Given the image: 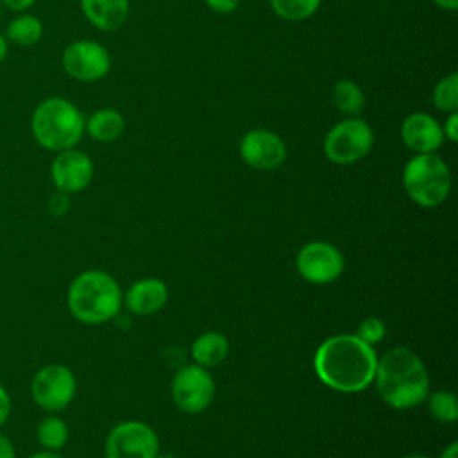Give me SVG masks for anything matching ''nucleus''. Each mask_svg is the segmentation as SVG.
Here are the masks:
<instances>
[{
  "label": "nucleus",
  "instance_id": "f257e3e1",
  "mask_svg": "<svg viewBox=\"0 0 458 458\" xmlns=\"http://www.w3.org/2000/svg\"><path fill=\"white\" fill-rule=\"evenodd\" d=\"M377 356L372 345L356 335H336L320 344L315 352L313 367L318 379L344 394L365 390L376 374Z\"/></svg>",
  "mask_w": 458,
  "mask_h": 458
},
{
  "label": "nucleus",
  "instance_id": "6ab92c4d",
  "mask_svg": "<svg viewBox=\"0 0 458 458\" xmlns=\"http://www.w3.org/2000/svg\"><path fill=\"white\" fill-rule=\"evenodd\" d=\"M229 354V342L218 331H208L191 344V356L197 365L208 369L222 363Z\"/></svg>",
  "mask_w": 458,
  "mask_h": 458
},
{
  "label": "nucleus",
  "instance_id": "423d86ee",
  "mask_svg": "<svg viewBox=\"0 0 458 458\" xmlns=\"http://www.w3.org/2000/svg\"><path fill=\"white\" fill-rule=\"evenodd\" d=\"M372 147L374 131L361 116H344L329 127L322 140V152L335 165L358 163Z\"/></svg>",
  "mask_w": 458,
  "mask_h": 458
},
{
  "label": "nucleus",
  "instance_id": "473e14b6",
  "mask_svg": "<svg viewBox=\"0 0 458 458\" xmlns=\"http://www.w3.org/2000/svg\"><path fill=\"white\" fill-rule=\"evenodd\" d=\"M9 55V41L4 36V30H0V64L7 59Z\"/></svg>",
  "mask_w": 458,
  "mask_h": 458
},
{
  "label": "nucleus",
  "instance_id": "4468645a",
  "mask_svg": "<svg viewBox=\"0 0 458 458\" xmlns=\"http://www.w3.org/2000/svg\"><path fill=\"white\" fill-rule=\"evenodd\" d=\"M399 136L413 154L437 152L445 141L440 122L426 111H413L406 114L401 122Z\"/></svg>",
  "mask_w": 458,
  "mask_h": 458
},
{
  "label": "nucleus",
  "instance_id": "a878e982",
  "mask_svg": "<svg viewBox=\"0 0 458 458\" xmlns=\"http://www.w3.org/2000/svg\"><path fill=\"white\" fill-rule=\"evenodd\" d=\"M442 125V132H444V140L456 143L458 140V111L454 113H447Z\"/></svg>",
  "mask_w": 458,
  "mask_h": 458
},
{
  "label": "nucleus",
  "instance_id": "c85d7f7f",
  "mask_svg": "<svg viewBox=\"0 0 458 458\" xmlns=\"http://www.w3.org/2000/svg\"><path fill=\"white\" fill-rule=\"evenodd\" d=\"M38 0H0V4H2V7L4 9H7V11H11V13H25V11H29L34 4H36Z\"/></svg>",
  "mask_w": 458,
  "mask_h": 458
},
{
  "label": "nucleus",
  "instance_id": "20e7f679",
  "mask_svg": "<svg viewBox=\"0 0 458 458\" xmlns=\"http://www.w3.org/2000/svg\"><path fill=\"white\" fill-rule=\"evenodd\" d=\"M66 304L79 322L97 326L111 320L118 313L122 290L107 272L86 270L70 283Z\"/></svg>",
  "mask_w": 458,
  "mask_h": 458
},
{
  "label": "nucleus",
  "instance_id": "e433bc0d",
  "mask_svg": "<svg viewBox=\"0 0 458 458\" xmlns=\"http://www.w3.org/2000/svg\"><path fill=\"white\" fill-rule=\"evenodd\" d=\"M403 458H428V456H420V454H410V456H403Z\"/></svg>",
  "mask_w": 458,
  "mask_h": 458
},
{
  "label": "nucleus",
  "instance_id": "f3484780",
  "mask_svg": "<svg viewBox=\"0 0 458 458\" xmlns=\"http://www.w3.org/2000/svg\"><path fill=\"white\" fill-rule=\"evenodd\" d=\"M125 131V118L114 107H100L84 120V134L98 143H111Z\"/></svg>",
  "mask_w": 458,
  "mask_h": 458
},
{
  "label": "nucleus",
  "instance_id": "bb28decb",
  "mask_svg": "<svg viewBox=\"0 0 458 458\" xmlns=\"http://www.w3.org/2000/svg\"><path fill=\"white\" fill-rule=\"evenodd\" d=\"M204 4L216 14H231L240 7L242 0H204Z\"/></svg>",
  "mask_w": 458,
  "mask_h": 458
},
{
  "label": "nucleus",
  "instance_id": "cd10ccee",
  "mask_svg": "<svg viewBox=\"0 0 458 458\" xmlns=\"http://www.w3.org/2000/svg\"><path fill=\"white\" fill-rule=\"evenodd\" d=\"M11 410H13L11 395H9L7 388L0 383V428L9 420V417H11Z\"/></svg>",
  "mask_w": 458,
  "mask_h": 458
},
{
  "label": "nucleus",
  "instance_id": "1a4fd4ad",
  "mask_svg": "<svg viewBox=\"0 0 458 458\" xmlns=\"http://www.w3.org/2000/svg\"><path fill=\"white\" fill-rule=\"evenodd\" d=\"M157 451L156 431L140 420L116 424L106 438V458H156Z\"/></svg>",
  "mask_w": 458,
  "mask_h": 458
},
{
  "label": "nucleus",
  "instance_id": "f704fd0d",
  "mask_svg": "<svg viewBox=\"0 0 458 458\" xmlns=\"http://www.w3.org/2000/svg\"><path fill=\"white\" fill-rule=\"evenodd\" d=\"M440 458H458V444L453 442L451 445H447L440 454Z\"/></svg>",
  "mask_w": 458,
  "mask_h": 458
},
{
  "label": "nucleus",
  "instance_id": "39448f33",
  "mask_svg": "<svg viewBox=\"0 0 458 458\" xmlns=\"http://www.w3.org/2000/svg\"><path fill=\"white\" fill-rule=\"evenodd\" d=\"M401 179L408 197L422 208L442 204L451 191V170L437 152L413 154Z\"/></svg>",
  "mask_w": 458,
  "mask_h": 458
},
{
  "label": "nucleus",
  "instance_id": "7ed1b4c3",
  "mask_svg": "<svg viewBox=\"0 0 458 458\" xmlns=\"http://www.w3.org/2000/svg\"><path fill=\"white\" fill-rule=\"evenodd\" d=\"M84 113L66 97L52 95L36 104L30 113V134L34 141L48 150L73 148L84 138Z\"/></svg>",
  "mask_w": 458,
  "mask_h": 458
},
{
  "label": "nucleus",
  "instance_id": "5701e85b",
  "mask_svg": "<svg viewBox=\"0 0 458 458\" xmlns=\"http://www.w3.org/2000/svg\"><path fill=\"white\" fill-rule=\"evenodd\" d=\"M433 107L444 114L458 111V73L449 72L442 75L431 91Z\"/></svg>",
  "mask_w": 458,
  "mask_h": 458
},
{
  "label": "nucleus",
  "instance_id": "4c0bfd02",
  "mask_svg": "<svg viewBox=\"0 0 458 458\" xmlns=\"http://www.w3.org/2000/svg\"><path fill=\"white\" fill-rule=\"evenodd\" d=\"M2 14H4V7H2V4H0V20H2Z\"/></svg>",
  "mask_w": 458,
  "mask_h": 458
},
{
  "label": "nucleus",
  "instance_id": "7c9ffc66",
  "mask_svg": "<svg viewBox=\"0 0 458 458\" xmlns=\"http://www.w3.org/2000/svg\"><path fill=\"white\" fill-rule=\"evenodd\" d=\"M0 458H16V447L4 433H0Z\"/></svg>",
  "mask_w": 458,
  "mask_h": 458
},
{
  "label": "nucleus",
  "instance_id": "ddd939ff",
  "mask_svg": "<svg viewBox=\"0 0 458 458\" xmlns=\"http://www.w3.org/2000/svg\"><path fill=\"white\" fill-rule=\"evenodd\" d=\"M93 159L77 147L55 152L50 163V181L54 188L68 195L86 190L93 179Z\"/></svg>",
  "mask_w": 458,
  "mask_h": 458
},
{
  "label": "nucleus",
  "instance_id": "393cba45",
  "mask_svg": "<svg viewBox=\"0 0 458 458\" xmlns=\"http://www.w3.org/2000/svg\"><path fill=\"white\" fill-rule=\"evenodd\" d=\"M385 331H386V327H385L383 320H381V318H376V317H370V318H365V320L358 326V329H356L354 335H356L360 340H363L365 344L372 345V344H377V342L383 340Z\"/></svg>",
  "mask_w": 458,
  "mask_h": 458
},
{
  "label": "nucleus",
  "instance_id": "9d476101",
  "mask_svg": "<svg viewBox=\"0 0 458 458\" xmlns=\"http://www.w3.org/2000/svg\"><path fill=\"white\" fill-rule=\"evenodd\" d=\"M215 397V381L211 374L193 363L184 365L172 379V399L181 411L200 413Z\"/></svg>",
  "mask_w": 458,
  "mask_h": 458
},
{
  "label": "nucleus",
  "instance_id": "c9c22d12",
  "mask_svg": "<svg viewBox=\"0 0 458 458\" xmlns=\"http://www.w3.org/2000/svg\"><path fill=\"white\" fill-rule=\"evenodd\" d=\"M156 458H177V456H174V454H157Z\"/></svg>",
  "mask_w": 458,
  "mask_h": 458
},
{
  "label": "nucleus",
  "instance_id": "412c9836",
  "mask_svg": "<svg viewBox=\"0 0 458 458\" xmlns=\"http://www.w3.org/2000/svg\"><path fill=\"white\" fill-rule=\"evenodd\" d=\"M38 444L48 451H59L68 442V426L57 415H47L36 428Z\"/></svg>",
  "mask_w": 458,
  "mask_h": 458
},
{
  "label": "nucleus",
  "instance_id": "dca6fc26",
  "mask_svg": "<svg viewBox=\"0 0 458 458\" xmlns=\"http://www.w3.org/2000/svg\"><path fill=\"white\" fill-rule=\"evenodd\" d=\"M168 301V288L161 279L147 277L136 281L125 293V306L136 315H152Z\"/></svg>",
  "mask_w": 458,
  "mask_h": 458
},
{
  "label": "nucleus",
  "instance_id": "6e6552de",
  "mask_svg": "<svg viewBox=\"0 0 458 458\" xmlns=\"http://www.w3.org/2000/svg\"><path fill=\"white\" fill-rule=\"evenodd\" d=\"M77 379L72 369L61 363H48L38 369L30 379L32 401L45 411L64 410L75 397Z\"/></svg>",
  "mask_w": 458,
  "mask_h": 458
},
{
  "label": "nucleus",
  "instance_id": "b1692460",
  "mask_svg": "<svg viewBox=\"0 0 458 458\" xmlns=\"http://www.w3.org/2000/svg\"><path fill=\"white\" fill-rule=\"evenodd\" d=\"M429 411L438 422H454L458 419V401L453 392L438 390L429 395Z\"/></svg>",
  "mask_w": 458,
  "mask_h": 458
},
{
  "label": "nucleus",
  "instance_id": "2f4dec72",
  "mask_svg": "<svg viewBox=\"0 0 458 458\" xmlns=\"http://www.w3.org/2000/svg\"><path fill=\"white\" fill-rule=\"evenodd\" d=\"M438 9L447 11V13H454L458 9V0H431Z\"/></svg>",
  "mask_w": 458,
  "mask_h": 458
},
{
  "label": "nucleus",
  "instance_id": "f8f14e48",
  "mask_svg": "<svg viewBox=\"0 0 458 458\" xmlns=\"http://www.w3.org/2000/svg\"><path fill=\"white\" fill-rule=\"evenodd\" d=\"M344 265L342 252L327 242H311L304 245L295 258L299 276L313 284L336 281L344 272Z\"/></svg>",
  "mask_w": 458,
  "mask_h": 458
},
{
  "label": "nucleus",
  "instance_id": "9b49d317",
  "mask_svg": "<svg viewBox=\"0 0 458 458\" xmlns=\"http://www.w3.org/2000/svg\"><path fill=\"white\" fill-rule=\"evenodd\" d=\"M238 152L245 165L263 172L279 168L288 156L284 140L265 127L249 129L238 143Z\"/></svg>",
  "mask_w": 458,
  "mask_h": 458
},
{
  "label": "nucleus",
  "instance_id": "4be33fe9",
  "mask_svg": "<svg viewBox=\"0 0 458 458\" xmlns=\"http://www.w3.org/2000/svg\"><path fill=\"white\" fill-rule=\"evenodd\" d=\"M322 0H268L272 13L284 21H304L317 14Z\"/></svg>",
  "mask_w": 458,
  "mask_h": 458
},
{
  "label": "nucleus",
  "instance_id": "a211bd4d",
  "mask_svg": "<svg viewBox=\"0 0 458 458\" xmlns=\"http://www.w3.org/2000/svg\"><path fill=\"white\" fill-rule=\"evenodd\" d=\"M43 32H45L43 21L36 14L25 11V13H16L7 21L4 36L9 41V45L29 48L41 41Z\"/></svg>",
  "mask_w": 458,
  "mask_h": 458
},
{
  "label": "nucleus",
  "instance_id": "2eb2a0df",
  "mask_svg": "<svg viewBox=\"0 0 458 458\" xmlns=\"http://www.w3.org/2000/svg\"><path fill=\"white\" fill-rule=\"evenodd\" d=\"M84 20L100 32L122 29L131 13V0H79Z\"/></svg>",
  "mask_w": 458,
  "mask_h": 458
},
{
  "label": "nucleus",
  "instance_id": "aec40b11",
  "mask_svg": "<svg viewBox=\"0 0 458 458\" xmlns=\"http://www.w3.org/2000/svg\"><path fill=\"white\" fill-rule=\"evenodd\" d=\"M331 104L344 116H361L365 109V93L352 79H340L333 84L329 93Z\"/></svg>",
  "mask_w": 458,
  "mask_h": 458
},
{
  "label": "nucleus",
  "instance_id": "0eeeda50",
  "mask_svg": "<svg viewBox=\"0 0 458 458\" xmlns=\"http://www.w3.org/2000/svg\"><path fill=\"white\" fill-rule=\"evenodd\" d=\"M64 73L77 82H98L111 72L109 50L97 39L81 38L70 41L61 52Z\"/></svg>",
  "mask_w": 458,
  "mask_h": 458
},
{
  "label": "nucleus",
  "instance_id": "f03ea898",
  "mask_svg": "<svg viewBox=\"0 0 458 458\" xmlns=\"http://www.w3.org/2000/svg\"><path fill=\"white\" fill-rule=\"evenodd\" d=\"M381 399L395 410L420 404L429 394V376L422 360L408 347H394L377 360L374 374Z\"/></svg>",
  "mask_w": 458,
  "mask_h": 458
},
{
  "label": "nucleus",
  "instance_id": "72a5a7b5",
  "mask_svg": "<svg viewBox=\"0 0 458 458\" xmlns=\"http://www.w3.org/2000/svg\"><path fill=\"white\" fill-rule=\"evenodd\" d=\"M27 458H63L57 451H48V449H41V451H36L32 454H29Z\"/></svg>",
  "mask_w": 458,
  "mask_h": 458
},
{
  "label": "nucleus",
  "instance_id": "c756f323",
  "mask_svg": "<svg viewBox=\"0 0 458 458\" xmlns=\"http://www.w3.org/2000/svg\"><path fill=\"white\" fill-rule=\"evenodd\" d=\"M48 208L52 213L55 215H63L66 209H68V193H63V191H57L50 202H48Z\"/></svg>",
  "mask_w": 458,
  "mask_h": 458
}]
</instances>
